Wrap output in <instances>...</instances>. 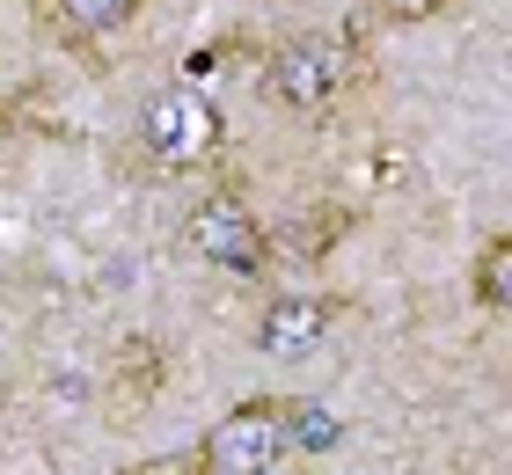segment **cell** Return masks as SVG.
<instances>
[{"instance_id":"cell-5","label":"cell","mask_w":512,"mask_h":475,"mask_svg":"<svg viewBox=\"0 0 512 475\" xmlns=\"http://www.w3.org/2000/svg\"><path fill=\"white\" fill-rule=\"evenodd\" d=\"M337 307L322 300V293H278L264 315H256V344L271 351V359H293V351H315L322 344V329H330Z\"/></svg>"},{"instance_id":"cell-2","label":"cell","mask_w":512,"mask_h":475,"mask_svg":"<svg viewBox=\"0 0 512 475\" xmlns=\"http://www.w3.org/2000/svg\"><path fill=\"white\" fill-rule=\"evenodd\" d=\"M286 446H293V410L242 402V410H227L213 432H205L198 468L205 475H271V468H286Z\"/></svg>"},{"instance_id":"cell-8","label":"cell","mask_w":512,"mask_h":475,"mask_svg":"<svg viewBox=\"0 0 512 475\" xmlns=\"http://www.w3.org/2000/svg\"><path fill=\"white\" fill-rule=\"evenodd\" d=\"M366 8H374L381 22H425V15L447 8V0H366Z\"/></svg>"},{"instance_id":"cell-7","label":"cell","mask_w":512,"mask_h":475,"mask_svg":"<svg viewBox=\"0 0 512 475\" xmlns=\"http://www.w3.org/2000/svg\"><path fill=\"white\" fill-rule=\"evenodd\" d=\"M476 300L512 307V234H498V242L476 256Z\"/></svg>"},{"instance_id":"cell-6","label":"cell","mask_w":512,"mask_h":475,"mask_svg":"<svg viewBox=\"0 0 512 475\" xmlns=\"http://www.w3.org/2000/svg\"><path fill=\"white\" fill-rule=\"evenodd\" d=\"M132 8L139 0H37V22L66 44H88V37H110Z\"/></svg>"},{"instance_id":"cell-1","label":"cell","mask_w":512,"mask_h":475,"mask_svg":"<svg viewBox=\"0 0 512 475\" xmlns=\"http://www.w3.org/2000/svg\"><path fill=\"white\" fill-rule=\"evenodd\" d=\"M352 81H359V52L344 37H330V30H308V37L278 44L271 66H264L271 103L278 110H300V117H322Z\"/></svg>"},{"instance_id":"cell-9","label":"cell","mask_w":512,"mask_h":475,"mask_svg":"<svg viewBox=\"0 0 512 475\" xmlns=\"http://www.w3.org/2000/svg\"><path fill=\"white\" fill-rule=\"evenodd\" d=\"M0 125H8V110H0Z\"/></svg>"},{"instance_id":"cell-4","label":"cell","mask_w":512,"mask_h":475,"mask_svg":"<svg viewBox=\"0 0 512 475\" xmlns=\"http://www.w3.org/2000/svg\"><path fill=\"white\" fill-rule=\"evenodd\" d=\"M139 132H147V147L161 161H198V154H213L220 117L205 110L191 88H161V95H147V110H139Z\"/></svg>"},{"instance_id":"cell-3","label":"cell","mask_w":512,"mask_h":475,"mask_svg":"<svg viewBox=\"0 0 512 475\" xmlns=\"http://www.w3.org/2000/svg\"><path fill=\"white\" fill-rule=\"evenodd\" d=\"M183 242H191L198 264L235 271V278H256L271 264V234H264V220H256L242 198H198L191 220H183Z\"/></svg>"}]
</instances>
